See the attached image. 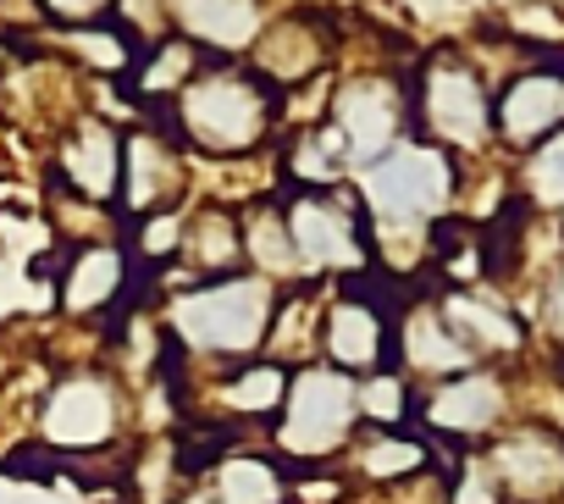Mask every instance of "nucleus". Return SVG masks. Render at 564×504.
Returning <instances> with one entry per match:
<instances>
[{
    "mask_svg": "<svg viewBox=\"0 0 564 504\" xmlns=\"http://www.w3.org/2000/svg\"><path fill=\"white\" fill-rule=\"evenodd\" d=\"M276 283L254 272H227V278H199L155 294L166 344L183 355L188 372H216L238 366L249 355H265V328L276 311Z\"/></svg>",
    "mask_w": 564,
    "mask_h": 504,
    "instance_id": "f03ea898",
    "label": "nucleus"
},
{
    "mask_svg": "<svg viewBox=\"0 0 564 504\" xmlns=\"http://www.w3.org/2000/svg\"><path fill=\"white\" fill-rule=\"evenodd\" d=\"M34 443L56 460H106L122 454L139 432L133 416V383L106 361L84 355L67 366H51V383L34 405Z\"/></svg>",
    "mask_w": 564,
    "mask_h": 504,
    "instance_id": "7ed1b4c3",
    "label": "nucleus"
},
{
    "mask_svg": "<svg viewBox=\"0 0 564 504\" xmlns=\"http://www.w3.org/2000/svg\"><path fill=\"white\" fill-rule=\"evenodd\" d=\"M410 62H371V67H338L327 95V128L338 133L349 172H366L393 144L410 139Z\"/></svg>",
    "mask_w": 564,
    "mask_h": 504,
    "instance_id": "0eeeda50",
    "label": "nucleus"
},
{
    "mask_svg": "<svg viewBox=\"0 0 564 504\" xmlns=\"http://www.w3.org/2000/svg\"><path fill=\"white\" fill-rule=\"evenodd\" d=\"M316 333H322V289L316 283L282 289L271 328H265V355L282 366H305V361H316Z\"/></svg>",
    "mask_w": 564,
    "mask_h": 504,
    "instance_id": "5701e85b",
    "label": "nucleus"
},
{
    "mask_svg": "<svg viewBox=\"0 0 564 504\" xmlns=\"http://www.w3.org/2000/svg\"><path fill=\"white\" fill-rule=\"evenodd\" d=\"M410 133L448 150L454 161H476L492 150V78L465 45H426L410 67Z\"/></svg>",
    "mask_w": 564,
    "mask_h": 504,
    "instance_id": "20e7f679",
    "label": "nucleus"
},
{
    "mask_svg": "<svg viewBox=\"0 0 564 504\" xmlns=\"http://www.w3.org/2000/svg\"><path fill=\"white\" fill-rule=\"evenodd\" d=\"M564 133V56H531L492 89V144L509 156H531Z\"/></svg>",
    "mask_w": 564,
    "mask_h": 504,
    "instance_id": "4468645a",
    "label": "nucleus"
},
{
    "mask_svg": "<svg viewBox=\"0 0 564 504\" xmlns=\"http://www.w3.org/2000/svg\"><path fill=\"white\" fill-rule=\"evenodd\" d=\"M34 12L45 18L51 34H67V29H89V23H106L117 12V0H34Z\"/></svg>",
    "mask_w": 564,
    "mask_h": 504,
    "instance_id": "a878e982",
    "label": "nucleus"
},
{
    "mask_svg": "<svg viewBox=\"0 0 564 504\" xmlns=\"http://www.w3.org/2000/svg\"><path fill=\"white\" fill-rule=\"evenodd\" d=\"M448 328L459 333V344L481 361V366H503V361H520L531 350V322L492 289V283H432Z\"/></svg>",
    "mask_w": 564,
    "mask_h": 504,
    "instance_id": "a211bd4d",
    "label": "nucleus"
},
{
    "mask_svg": "<svg viewBox=\"0 0 564 504\" xmlns=\"http://www.w3.org/2000/svg\"><path fill=\"white\" fill-rule=\"evenodd\" d=\"M271 18V0H166V29L210 62H243Z\"/></svg>",
    "mask_w": 564,
    "mask_h": 504,
    "instance_id": "6ab92c4d",
    "label": "nucleus"
},
{
    "mask_svg": "<svg viewBox=\"0 0 564 504\" xmlns=\"http://www.w3.org/2000/svg\"><path fill=\"white\" fill-rule=\"evenodd\" d=\"M188 200H194V156L177 144V133L161 117H133L122 128V189H117L122 222L150 211H177Z\"/></svg>",
    "mask_w": 564,
    "mask_h": 504,
    "instance_id": "9b49d317",
    "label": "nucleus"
},
{
    "mask_svg": "<svg viewBox=\"0 0 564 504\" xmlns=\"http://www.w3.org/2000/svg\"><path fill=\"white\" fill-rule=\"evenodd\" d=\"M227 272H249L243 267V222H238V211L232 205H216V200H188L183 256H177V272L161 289L199 283V278H227Z\"/></svg>",
    "mask_w": 564,
    "mask_h": 504,
    "instance_id": "412c9836",
    "label": "nucleus"
},
{
    "mask_svg": "<svg viewBox=\"0 0 564 504\" xmlns=\"http://www.w3.org/2000/svg\"><path fill=\"white\" fill-rule=\"evenodd\" d=\"M536 333L547 339V350L564 361V261L542 278L536 289Z\"/></svg>",
    "mask_w": 564,
    "mask_h": 504,
    "instance_id": "bb28decb",
    "label": "nucleus"
},
{
    "mask_svg": "<svg viewBox=\"0 0 564 504\" xmlns=\"http://www.w3.org/2000/svg\"><path fill=\"white\" fill-rule=\"evenodd\" d=\"M338 51H344V34L311 12V7H282L265 18L260 40L249 45V67L276 89V95H294V89H311L322 78L338 73Z\"/></svg>",
    "mask_w": 564,
    "mask_h": 504,
    "instance_id": "ddd939ff",
    "label": "nucleus"
},
{
    "mask_svg": "<svg viewBox=\"0 0 564 504\" xmlns=\"http://www.w3.org/2000/svg\"><path fill=\"white\" fill-rule=\"evenodd\" d=\"M393 366H399L415 388H426V383H443V377L470 372V366H481V361L459 344V333L448 328L437 294L421 289V283H404L399 317H393Z\"/></svg>",
    "mask_w": 564,
    "mask_h": 504,
    "instance_id": "f3484780",
    "label": "nucleus"
},
{
    "mask_svg": "<svg viewBox=\"0 0 564 504\" xmlns=\"http://www.w3.org/2000/svg\"><path fill=\"white\" fill-rule=\"evenodd\" d=\"M282 216H289V238L305 283L333 289L377 272L371 249V222L355 200V183L344 189H282Z\"/></svg>",
    "mask_w": 564,
    "mask_h": 504,
    "instance_id": "423d86ee",
    "label": "nucleus"
},
{
    "mask_svg": "<svg viewBox=\"0 0 564 504\" xmlns=\"http://www.w3.org/2000/svg\"><path fill=\"white\" fill-rule=\"evenodd\" d=\"M360 438V394L355 377L327 366V361H305L289 377V399H282L265 443L289 460V471H316V465H344L349 443Z\"/></svg>",
    "mask_w": 564,
    "mask_h": 504,
    "instance_id": "39448f33",
    "label": "nucleus"
},
{
    "mask_svg": "<svg viewBox=\"0 0 564 504\" xmlns=\"http://www.w3.org/2000/svg\"><path fill=\"white\" fill-rule=\"evenodd\" d=\"M199 482L216 493V504H294V471L265 438L216 449V460L199 471Z\"/></svg>",
    "mask_w": 564,
    "mask_h": 504,
    "instance_id": "aec40b11",
    "label": "nucleus"
},
{
    "mask_svg": "<svg viewBox=\"0 0 564 504\" xmlns=\"http://www.w3.org/2000/svg\"><path fill=\"white\" fill-rule=\"evenodd\" d=\"M355 394H360V427H415L421 388L399 366H382V372L355 377Z\"/></svg>",
    "mask_w": 564,
    "mask_h": 504,
    "instance_id": "b1692460",
    "label": "nucleus"
},
{
    "mask_svg": "<svg viewBox=\"0 0 564 504\" xmlns=\"http://www.w3.org/2000/svg\"><path fill=\"white\" fill-rule=\"evenodd\" d=\"M166 504H216V493H210L199 476H188V482H177V487H172V498H166Z\"/></svg>",
    "mask_w": 564,
    "mask_h": 504,
    "instance_id": "cd10ccee",
    "label": "nucleus"
},
{
    "mask_svg": "<svg viewBox=\"0 0 564 504\" xmlns=\"http://www.w3.org/2000/svg\"><path fill=\"white\" fill-rule=\"evenodd\" d=\"M520 200L531 211H558L564 205V133L520 156Z\"/></svg>",
    "mask_w": 564,
    "mask_h": 504,
    "instance_id": "393cba45",
    "label": "nucleus"
},
{
    "mask_svg": "<svg viewBox=\"0 0 564 504\" xmlns=\"http://www.w3.org/2000/svg\"><path fill=\"white\" fill-rule=\"evenodd\" d=\"M399 294L404 283L366 272L355 283H333L322 289V333H316V361L366 377L393 366V317H399Z\"/></svg>",
    "mask_w": 564,
    "mask_h": 504,
    "instance_id": "6e6552de",
    "label": "nucleus"
},
{
    "mask_svg": "<svg viewBox=\"0 0 564 504\" xmlns=\"http://www.w3.org/2000/svg\"><path fill=\"white\" fill-rule=\"evenodd\" d=\"M481 476L498 504H558L564 498V427L553 421H509L498 438L476 449Z\"/></svg>",
    "mask_w": 564,
    "mask_h": 504,
    "instance_id": "f8f14e48",
    "label": "nucleus"
},
{
    "mask_svg": "<svg viewBox=\"0 0 564 504\" xmlns=\"http://www.w3.org/2000/svg\"><path fill=\"white\" fill-rule=\"evenodd\" d=\"M144 294L150 289H144L122 238H95V244H67L62 249V261H56V317L67 328L106 333V322H117Z\"/></svg>",
    "mask_w": 564,
    "mask_h": 504,
    "instance_id": "1a4fd4ad",
    "label": "nucleus"
},
{
    "mask_svg": "<svg viewBox=\"0 0 564 504\" xmlns=\"http://www.w3.org/2000/svg\"><path fill=\"white\" fill-rule=\"evenodd\" d=\"M448 449L432 443L421 427H360V438L344 454V476L371 498H399L443 471Z\"/></svg>",
    "mask_w": 564,
    "mask_h": 504,
    "instance_id": "dca6fc26",
    "label": "nucleus"
},
{
    "mask_svg": "<svg viewBox=\"0 0 564 504\" xmlns=\"http://www.w3.org/2000/svg\"><path fill=\"white\" fill-rule=\"evenodd\" d=\"M509 421H514V388H509L503 366H470V372H454L443 383H426L421 405H415V427L432 443H443L448 454L481 449Z\"/></svg>",
    "mask_w": 564,
    "mask_h": 504,
    "instance_id": "9d476101",
    "label": "nucleus"
},
{
    "mask_svg": "<svg viewBox=\"0 0 564 504\" xmlns=\"http://www.w3.org/2000/svg\"><path fill=\"white\" fill-rule=\"evenodd\" d=\"M161 122L194 161H254L282 139V95L249 62H205Z\"/></svg>",
    "mask_w": 564,
    "mask_h": 504,
    "instance_id": "f257e3e1",
    "label": "nucleus"
},
{
    "mask_svg": "<svg viewBox=\"0 0 564 504\" xmlns=\"http://www.w3.org/2000/svg\"><path fill=\"white\" fill-rule=\"evenodd\" d=\"M45 183L84 194L95 205H117L122 189V122L106 111H78L62 133L45 139Z\"/></svg>",
    "mask_w": 564,
    "mask_h": 504,
    "instance_id": "2eb2a0df",
    "label": "nucleus"
},
{
    "mask_svg": "<svg viewBox=\"0 0 564 504\" xmlns=\"http://www.w3.org/2000/svg\"><path fill=\"white\" fill-rule=\"evenodd\" d=\"M243 222V267L276 289H300L305 272H300V256H294V238H289V216H282V189L276 194H260L238 211Z\"/></svg>",
    "mask_w": 564,
    "mask_h": 504,
    "instance_id": "4be33fe9",
    "label": "nucleus"
}]
</instances>
